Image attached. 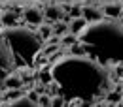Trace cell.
<instances>
[{
	"mask_svg": "<svg viewBox=\"0 0 123 107\" xmlns=\"http://www.w3.org/2000/svg\"><path fill=\"white\" fill-rule=\"evenodd\" d=\"M51 75L59 85V94L66 102H91L102 98L110 85L108 70L91 56L66 55L51 64Z\"/></svg>",
	"mask_w": 123,
	"mask_h": 107,
	"instance_id": "1",
	"label": "cell"
},
{
	"mask_svg": "<svg viewBox=\"0 0 123 107\" xmlns=\"http://www.w3.org/2000/svg\"><path fill=\"white\" fill-rule=\"evenodd\" d=\"M80 41L87 47V56L102 64H123V26L119 23H93L80 34Z\"/></svg>",
	"mask_w": 123,
	"mask_h": 107,
	"instance_id": "2",
	"label": "cell"
},
{
	"mask_svg": "<svg viewBox=\"0 0 123 107\" xmlns=\"http://www.w3.org/2000/svg\"><path fill=\"white\" fill-rule=\"evenodd\" d=\"M2 40L10 49L13 68L25 70L32 68L36 64V56L44 49V40L40 38L38 32H34L31 26H10L2 30Z\"/></svg>",
	"mask_w": 123,
	"mask_h": 107,
	"instance_id": "3",
	"label": "cell"
},
{
	"mask_svg": "<svg viewBox=\"0 0 123 107\" xmlns=\"http://www.w3.org/2000/svg\"><path fill=\"white\" fill-rule=\"evenodd\" d=\"M13 70H15V68H13V60H12L10 49H8L6 41H4L2 36H0V77L6 79Z\"/></svg>",
	"mask_w": 123,
	"mask_h": 107,
	"instance_id": "4",
	"label": "cell"
},
{
	"mask_svg": "<svg viewBox=\"0 0 123 107\" xmlns=\"http://www.w3.org/2000/svg\"><path fill=\"white\" fill-rule=\"evenodd\" d=\"M23 17H25V23L27 25H31V28L34 30V26L36 25H42L44 23V11L42 10H38V8H27L25 10V13H23Z\"/></svg>",
	"mask_w": 123,
	"mask_h": 107,
	"instance_id": "5",
	"label": "cell"
},
{
	"mask_svg": "<svg viewBox=\"0 0 123 107\" xmlns=\"http://www.w3.org/2000/svg\"><path fill=\"white\" fill-rule=\"evenodd\" d=\"M81 17H83L89 25L104 21V13H102L98 8H93V6H83V8H81Z\"/></svg>",
	"mask_w": 123,
	"mask_h": 107,
	"instance_id": "6",
	"label": "cell"
},
{
	"mask_svg": "<svg viewBox=\"0 0 123 107\" xmlns=\"http://www.w3.org/2000/svg\"><path fill=\"white\" fill-rule=\"evenodd\" d=\"M23 85H25V81L21 79V75H19L17 71H12L10 75L4 79V87H6L8 90H17V88H23Z\"/></svg>",
	"mask_w": 123,
	"mask_h": 107,
	"instance_id": "7",
	"label": "cell"
},
{
	"mask_svg": "<svg viewBox=\"0 0 123 107\" xmlns=\"http://www.w3.org/2000/svg\"><path fill=\"white\" fill-rule=\"evenodd\" d=\"M17 13L13 10H6V11H2V15H0V23H2V26L4 28H10V26H19L17 25Z\"/></svg>",
	"mask_w": 123,
	"mask_h": 107,
	"instance_id": "8",
	"label": "cell"
},
{
	"mask_svg": "<svg viewBox=\"0 0 123 107\" xmlns=\"http://www.w3.org/2000/svg\"><path fill=\"white\" fill-rule=\"evenodd\" d=\"M44 17L49 23H57V21L62 19V8H59V6H47L46 11H44Z\"/></svg>",
	"mask_w": 123,
	"mask_h": 107,
	"instance_id": "9",
	"label": "cell"
},
{
	"mask_svg": "<svg viewBox=\"0 0 123 107\" xmlns=\"http://www.w3.org/2000/svg\"><path fill=\"white\" fill-rule=\"evenodd\" d=\"M87 26H89V23H87L83 17H80V19H72V21H70V25H68L70 34H74V36H78V38H80V34L85 30Z\"/></svg>",
	"mask_w": 123,
	"mask_h": 107,
	"instance_id": "10",
	"label": "cell"
},
{
	"mask_svg": "<svg viewBox=\"0 0 123 107\" xmlns=\"http://www.w3.org/2000/svg\"><path fill=\"white\" fill-rule=\"evenodd\" d=\"M102 10H104L102 13H104L106 17H110V19H117V17L123 15V8L119 6V4H106Z\"/></svg>",
	"mask_w": 123,
	"mask_h": 107,
	"instance_id": "11",
	"label": "cell"
},
{
	"mask_svg": "<svg viewBox=\"0 0 123 107\" xmlns=\"http://www.w3.org/2000/svg\"><path fill=\"white\" fill-rule=\"evenodd\" d=\"M6 107H40V105H38V103H34L32 100H29L27 96H23V98L15 100V102H10Z\"/></svg>",
	"mask_w": 123,
	"mask_h": 107,
	"instance_id": "12",
	"label": "cell"
},
{
	"mask_svg": "<svg viewBox=\"0 0 123 107\" xmlns=\"http://www.w3.org/2000/svg\"><path fill=\"white\" fill-rule=\"evenodd\" d=\"M68 51H70V55H74V56H87V47L83 45L81 41L70 45V47H68Z\"/></svg>",
	"mask_w": 123,
	"mask_h": 107,
	"instance_id": "13",
	"label": "cell"
},
{
	"mask_svg": "<svg viewBox=\"0 0 123 107\" xmlns=\"http://www.w3.org/2000/svg\"><path fill=\"white\" fill-rule=\"evenodd\" d=\"M38 34H40V38L44 40V41H47L51 36H53V25H40V28H38Z\"/></svg>",
	"mask_w": 123,
	"mask_h": 107,
	"instance_id": "14",
	"label": "cell"
},
{
	"mask_svg": "<svg viewBox=\"0 0 123 107\" xmlns=\"http://www.w3.org/2000/svg\"><path fill=\"white\" fill-rule=\"evenodd\" d=\"M70 32V28H68V25L66 23H61V21H57L55 25H53V34L55 36H59V38H62L64 34H68Z\"/></svg>",
	"mask_w": 123,
	"mask_h": 107,
	"instance_id": "15",
	"label": "cell"
},
{
	"mask_svg": "<svg viewBox=\"0 0 123 107\" xmlns=\"http://www.w3.org/2000/svg\"><path fill=\"white\" fill-rule=\"evenodd\" d=\"M78 41H80V38L74 36V34H70V32L64 34V36L61 38V45L62 47H70V45H74V43H78Z\"/></svg>",
	"mask_w": 123,
	"mask_h": 107,
	"instance_id": "16",
	"label": "cell"
},
{
	"mask_svg": "<svg viewBox=\"0 0 123 107\" xmlns=\"http://www.w3.org/2000/svg\"><path fill=\"white\" fill-rule=\"evenodd\" d=\"M121 100H123V94H121V92L108 90V94H106V102H108V103H119Z\"/></svg>",
	"mask_w": 123,
	"mask_h": 107,
	"instance_id": "17",
	"label": "cell"
},
{
	"mask_svg": "<svg viewBox=\"0 0 123 107\" xmlns=\"http://www.w3.org/2000/svg\"><path fill=\"white\" fill-rule=\"evenodd\" d=\"M23 96H27V92H23V88L6 92V100H10V102H15V100H19V98H23Z\"/></svg>",
	"mask_w": 123,
	"mask_h": 107,
	"instance_id": "18",
	"label": "cell"
},
{
	"mask_svg": "<svg viewBox=\"0 0 123 107\" xmlns=\"http://www.w3.org/2000/svg\"><path fill=\"white\" fill-rule=\"evenodd\" d=\"M51 107H66V100L62 98L61 94H57V96L51 98Z\"/></svg>",
	"mask_w": 123,
	"mask_h": 107,
	"instance_id": "19",
	"label": "cell"
},
{
	"mask_svg": "<svg viewBox=\"0 0 123 107\" xmlns=\"http://www.w3.org/2000/svg\"><path fill=\"white\" fill-rule=\"evenodd\" d=\"M68 15H70V19H80V17H81V6L68 8Z\"/></svg>",
	"mask_w": 123,
	"mask_h": 107,
	"instance_id": "20",
	"label": "cell"
},
{
	"mask_svg": "<svg viewBox=\"0 0 123 107\" xmlns=\"http://www.w3.org/2000/svg\"><path fill=\"white\" fill-rule=\"evenodd\" d=\"M38 105L40 107H51V96H49V94H40Z\"/></svg>",
	"mask_w": 123,
	"mask_h": 107,
	"instance_id": "21",
	"label": "cell"
},
{
	"mask_svg": "<svg viewBox=\"0 0 123 107\" xmlns=\"http://www.w3.org/2000/svg\"><path fill=\"white\" fill-rule=\"evenodd\" d=\"M61 49H62V45H46L42 49V53H44V55H55V53L61 51Z\"/></svg>",
	"mask_w": 123,
	"mask_h": 107,
	"instance_id": "22",
	"label": "cell"
},
{
	"mask_svg": "<svg viewBox=\"0 0 123 107\" xmlns=\"http://www.w3.org/2000/svg\"><path fill=\"white\" fill-rule=\"evenodd\" d=\"M27 98H29V100H32L34 103H38V100H40V94H38L36 90H29V92H27Z\"/></svg>",
	"mask_w": 123,
	"mask_h": 107,
	"instance_id": "23",
	"label": "cell"
},
{
	"mask_svg": "<svg viewBox=\"0 0 123 107\" xmlns=\"http://www.w3.org/2000/svg\"><path fill=\"white\" fill-rule=\"evenodd\" d=\"M2 87H4V79L0 77V90H2Z\"/></svg>",
	"mask_w": 123,
	"mask_h": 107,
	"instance_id": "24",
	"label": "cell"
},
{
	"mask_svg": "<svg viewBox=\"0 0 123 107\" xmlns=\"http://www.w3.org/2000/svg\"><path fill=\"white\" fill-rule=\"evenodd\" d=\"M116 107H123V102H119V103H116Z\"/></svg>",
	"mask_w": 123,
	"mask_h": 107,
	"instance_id": "25",
	"label": "cell"
},
{
	"mask_svg": "<svg viewBox=\"0 0 123 107\" xmlns=\"http://www.w3.org/2000/svg\"><path fill=\"white\" fill-rule=\"evenodd\" d=\"M106 107H116V103H106Z\"/></svg>",
	"mask_w": 123,
	"mask_h": 107,
	"instance_id": "26",
	"label": "cell"
},
{
	"mask_svg": "<svg viewBox=\"0 0 123 107\" xmlns=\"http://www.w3.org/2000/svg\"><path fill=\"white\" fill-rule=\"evenodd\" d=\"M119 25H121V26H123V15L119 17Z\"/></svg>",
	"mask_w": 123,
	"mask_h": 107,
	"instance_id": "27",
	"label": "cell"
},
{
	"mask_svg": "<svg viewBox=\"0 0 123 107\" xmlns=\"http://www.w3.org/2000/svg\"><path fill=\"white\" fill-rule=\"evenodd\" d=\"M2 30H4V26H2V23H0V34H2Z\"/></svg>",
	"mask_w": 123,
	"mask_h": 107,
	"instance_id": "28",
	"label": "cell"
},
{
	"mask_svg": "<svg viewBox=\"0 0 123 107\" xmlns=\"http://www.w3.org/2000/svg\"><path fill=\"white\" fill-rule=\"evenodd\" d=\"M0 92H2V90H0ZM0 100H2V94H0Z\"/></svg>",
	"mask_w": 123,
	"mask_h": 107,
	"instance_id": "29",
	"label": "cell"
},
{
	"mask_svg": "<svg viewBox=\"0 0 123 107\" xmlns=\"http://www.w3.org/2000/svg\"><path fill=\"white\" fill-rule=\"evenodd\" d=\"M0 10H2V8H0ZM0 15H2V11H0Z\"/></svg>",
	"mask_w": 123,
	"mask_h": 107,
	"instance_id": "30",
	"label": "cell"
},
{
	"mask_svg": "<svg viewBox=\"0 0 123 107\" xmlns=\"http://www.w3.org/2000/svg\"><path fill=\"white\" fill-rule=\"evenodd\" d=\"M121 102H123V100H121Z\"/></svg>",
	"mask_w": 123,
	"mask_h": 107,
	"instance_id": "31",
	"label": "cell"
}]
</instances>
